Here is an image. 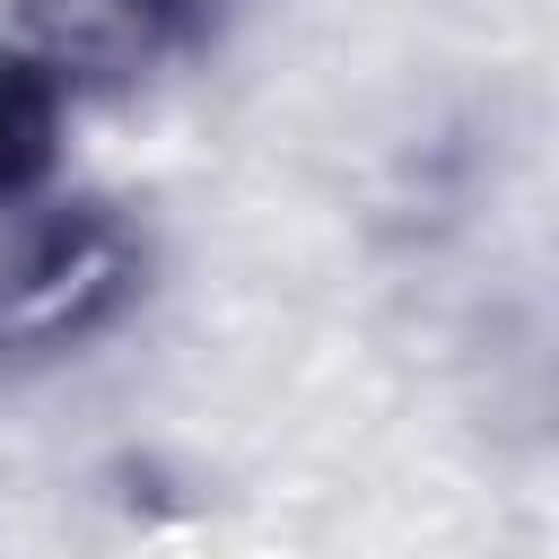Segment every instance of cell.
Wrapping results in <instances>:
<instances>
[{"instance_id":"obj_1","label":"cell","mask_w":559,"mask_h":559,"mask_svg":"<svg viewBox=\"0 0 559 559\" xmlns=\"http://www.w3.org/2000/svg\"><path fill=\"white\" fill-rule=\"evenodd\" d=\"M157 288V236L131 201L44 192L0 236V367H52L122 332Z\"/></svg>"},{"instance_id":"obj_2","label":"cell","mask_w":559,"mask_h":559,"mask_svg":"<svg viewBox=\"0 0 559 559\" xmlns=\"http://www.w3.org/2000/svg\"><path fill=\"white\" fill-rule=\"evenodd\" d=\"M218 17L227 0H17L0 35L26 44L70 87V105H87V96H131L166 79L218 35Z\"/></svg>"},{"instance_id":"obj_3","label":"cell","mask_w":559,"mask_h":559,"mask_svg":"<svg viewBox=\"0 0 559 559\" xmlns=\"http://www.w3.org/2000/svg\"><path fill=\"white\" fill-rule=\"evenodd\" d=\"M70 114H79L70 87H61L26 44L0 35V218L35 210V201L52 192L61 148H70Z\"/></svg>"}]
</instances>
